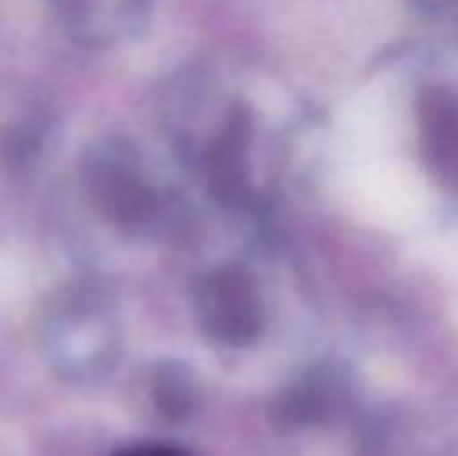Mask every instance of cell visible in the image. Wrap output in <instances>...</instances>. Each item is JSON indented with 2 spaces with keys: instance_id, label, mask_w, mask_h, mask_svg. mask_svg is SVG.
Returning <instances> with one entry per match:
<instances>
[{
  "instance_id": "6da1fadb",
  "label": "cell",
  "mask_w": 458,
  "mask_h": 456,
  "mask_svg": "<svg viewBox=\"0 0 458 456\" xmlns=\"http://www.w3.org/2000/svg\"><path fill=\"white\" fill-rule=\"evenodd\" d=\"M119 456H187L175 447H163V444H150V447H134V451H125Z\"/></svg>"
},
{
  "instance_id": "7a4b0ae2",
  "label": "cell",
  "mask_w": 458,
  "mask_h": 456,
  "mask_svg": "<svg viewBox=\"0 0 458 456\" xmlns=\"http://www.w3.org/2000/svg\"><path fill=\"white\" fill-rule=\"evenodd\" d=\"M54 4H56V10H60V16H66V13L75 6V0H54Z\"/></svg>"
}]
</instances>
